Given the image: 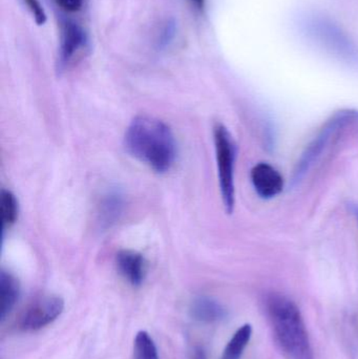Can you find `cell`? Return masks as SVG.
<instances>
[{
	"mask_svg": "<svg viewBox=\"0 0 358 359\" xmlns=\"http://www.w3.org/2000/svg\"><path fill=\"white\" fill-rule=\"evenodd\" d=\"M124 140L128 153L156 172H168L176 161V139L161 120L137 117L128 126Z\"/></svg>",
	"mask_w": 358,
	"mask_h": 359,
	"instance_id": "cell-1",
	"label": "cell"
},
{
	"mask_svg": "<svg viewBox=\"0 0 358 359\" xmlns=\"http://www.w3.org/2000/svg\"><path fill=\"white\" fill-rule=\"evenodd\" d=\"M275 341L287 359H315L310 337L300 308L289 297L271 293L265 301Z\"/></svg>",
	"mask_w": 358,
	"mask_h": 359,
	"instance_id": "cell-2",
	"label": "cell"
},
{
	"mask_svg": "<svg viewBox=\"0 0 358 359\" xmlns=\"http://www.w3.org/2000/svg\"><path fill=\"white\" fill-rule=\"evenodd\" d=\"M214 149L218 164L221 194L227 212L235 208V165L237 147L230 133L222 124H216L214 130Z\"/></svg>",
	"mask_w": 358,
	"mask_h": 359,
	"instance_id": "cell-3",
	"label": "cell"
},
{
	"mask_svg": "<svg viewBox=\"0 0 358 359\" xmlns=\"http://www.w3.org/2000/svg\"><path fill=\"white\" fill-rule=\"evenodd\" d=\"M358 122V111H342L332 116L325 126H323L319 134L315 139L309 143L308 147L303 153L302 157L296 163V168L294 170V176H292V185L300 183L305 175L309 172L313 164L317 161L321 157L322 153L325 151L327 145L329 144L332 137L342 128L350 126V124L357 123Z\"/></svg>",
	"mask_w": 358,
	"mask_h": 359,
	"instance_id": "cell-4",
	"label": "cell"
},
{
	"mask_svg": "<svg viewBox=\"0 0 358 359\" xmlns=\"http://www.w3.org/2000/svg\"><path fill=\"white\" fill-rule=\"evenodd\" d=\"M59 41L57 69L59 73H62L88 50V36L81 25L71 19L62 18L60 20Z\"/></svg>",
	"mask_w": 358,
	"mask_h": 359,
	"instance_id": "cell-5",
	"label": "cell"
},
{
	"mask_svg": "<svg viewBox=\"0 0 358 359\" xmlns=\"http://www.w3.org/2000/svg\"><path fill=\"white\" fill-rule=\"evenodd\" d=\"M64 310V301L60 297H41L27 306L19 316L18 328L25 332L40 330L52 324Z\"/></svg>",
	"mask_w": 358,
	"mask_h": 359,
	"instance_id": "cell-6",
	"label": "cell"
},
{
	"mask_svg": "<svg viewBox=\"0 0 358 359\" xmlns=\"http://www.w3.org/2000/svg\"><path fill=\"white\" fill-rule=\"evenodd\" d=\"M311 33L328 48L348 62H358V50L353 42L331 22L315 20L311 23Z\"/></svg>",
	"mask_w": 358,
	"mask_h": 359,
	"instance_id": "cell-7",
	"label": "cell"
},
{
	"mask_svg": "<svg viewBox=\"0 0 358 359\" xmlns=\"http://www.w3.org/2000/svg\"><path fill=\"white\" fill-rule=\"evenodd\" d=\"M252 182L256 194L262 198H273L284 187L282 175L268 163H260L252 170Z\"/></svg>",
	"mask_w": 358,
	"mask_h": 359,
	"instance_id": "cell-8",
	"label": "cell"
},
{
	"mask_svg": "<svg viewBox=\"0 0 358 359\" xmlns=\"http://www.w3.org/2000/svg\"><path fill=\"white\" fill-rule=\"evenodd\" d=\"M120 273L132 285L138 287L144 282L146 276V262L140 253L132 250L120 251L116 257Z\"/></svg>",
	"mask_w": 358,
	"mask_h": 359,
	"instance_id": "cell-9",
	"label": "cell"
},
{
	"mask_svg": "<svg viewBox=\"0 0 358 359\" xmlns=\"http://www.w3.org/2000/svg\"><path fill=\"white\" fill-rule=\"evenodd\" d=\"M191 316L197 322L212 324L226 318V309L216 299L208 297H199L193 299L189 308Z\"/></svg>",
	"mask_w": 358,
	"mask_h": 359,
	"instance_id": "cell-10",
	"label": "cell"
},
{
	"mask_svg": "<svg viewBox=\"0 0 358 359\" xmlns=\"http://www.w3.org/2000/svg\"><path fill=\"white\" fill-rule=\"evenodd\" d=\"M125 201L119 191L109 192L99 205V223L103 228L111 227L123 215Z\"/></svg>",
	"mask_w": 358,
	"mask_h": 359,
	"instance_id": "cell-11",
	"label": "cell"
},
{
	"mask_svg": "<svg viewBox=\"0 0 358 359\" xmlns=\"http://www.w3.org/2000/svg\"><path fill=\"white\" fill-rule=\"evenodd\" d=\"M19 283L10 272H0V318L4 320L18 301Z\"/></svg>",
	"mask_w": 358,
	"mask_h": 359,
	"instance_id": "cell-12",
	"label": "cell"
},
{
	"mask_svg": "<svg viewBox=\"0 0 358 359\" xmlns=\"http://www.w3.org/2000/svg\"><path fill=\"white\" fill-rule=\"evenodd\" d=\"M252 337V325L240 327L225 347L221 359H241Z\"/></svg>",
	"mask_w": 358,
	"mask_h": 359,
	"instance_id": "cell-13",
	"label": "cell"
},
{
	"mask_svg": "<svg viewBox=\"0 0 358 359\" xmlns=\"http://www.w3.org/2000/svg\"><path fill=\"white\" fill-rule=\"evenodd\" d=\"M2 231H6L16 223L18 217V202L10 190H2L0 200Z\"/></svg>",
	"mask_w": 358,
	"mask_h": 359,
	"instance_id": "cell-14",
	"label": "cell"
},
{
	"mask_svg": "<svg viewBox=\"0 0 358 359\" xmlns=\"http://www.w3.org/2000/svg\"><path fill=\"white\" fill-rule=\"evenodd\" d=\"M134 359H160L155 341L146 331L137 333L134 341Z\"/></svg>",
	"mask_w": 358,
	"mask_h": 359,
	"instance_id": "cell-15",
	"label": "cell"
},
{
	"mask_svg": "<svg viewBox=\"0 0 358 359\" xmlns=\"http://www.w3.org/2000/svg\"><path fill=\"white\" fill-rule=\"evenodd\" d=\"M177 35V22L174 19H167L162 25L160 29L159 36L157 39V46L160 50L170 46V44L174 41Z\"/></svg>",
	"mask_w": 358,
	"mask_h": 359,
	"instance_id": "cell-16",
	"label": "cell"
},
{
	"mask_svg": "<svg viewBox=\"0 0 358 359\" xmlns=\"http://www.w3.org/2000/svg\"><path fill=\"white\" fill-rule=\"evenodd\" d=\"M23 1H25V6H27L29 12L32 13L34 18H35L36 23L38 25H44L46 21V14L39 0H23Z\"/></svg>",
	"mask_w": 358,
	"mask_h": 359,
	"instance_id": "cell-17",
	"label": "cell"
},
{
	"mask_svg": "<svg viewBox=\"0 0 358 359\" xmlns=\"http://www.w3.org/2000/svg\"><path fill=\"white\" fill-rule=\"evenodd\" d=\"M61 10L67 13H75L81 10L84 0H53Z\"/></svg>",
	"mask_w": 358,
	"mask_h": 359,
	"instance_id": "cell-18",
	"label": "cell"
},
{
	"mask_svg": "<svg viewBox=\"0 0 358 359\" xmlns=\"http://www.w3.org/2000/svg\"><path fill=\"white\" fill-rule=\"evenodd\" d=\"M189 359H207L205 350L201 346H195L191 352Z\"/></svg>",
	"mask_w": 358,
	"mask_h": 359,
	"instance_id": "cell-19",
	"label": "cell"
},
{
	"mask_svg": "<svg viewBox=\"0 0 358 359\" xmlns=\"http://www.w3.org/2000/svg\"><path fill=\"white\" fill-rule=\"evenodd\" d=\"M187 1L191 2L198 10L202 11L205 8L206 0H187Z\"/></svg>",
	"mask_w": 358,
	"mask_h": 359,
	"instance_id": "cell-20",
	"label": "cell"
},
{
	"mask_svg": "<svg viewBox=\"0 0 358 359\" xmlns=\"http://www.w3.org/2000/svg\"><path fill=\"white\" fill-rule=\"evenodd\" d=\"M354 213L357 215V219H358V207H354Z\"/></svg>",
	"mask_w": 358,
	"mask_h": 359,
	"instance_id": "cell-21",
	"label": "cell"
}]
</instances>
